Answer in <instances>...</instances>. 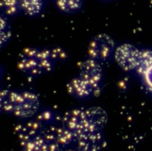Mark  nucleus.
Wrapping results in <instances>:
<instances>
[{
    "instance_id": "obj_1",
    "label": "nucleus",
    "mask_w": 152,
    "mask_h": 151,
    "mask_svg": "<svg viewBox=\"0 0 152 151\" xmlns=\"http://www.w3.org/2000/svg\"><path fill=\"white\" fill-rule=\"evenodd\" d=\"M56 51L52 49L27 48L23 50L20 57V65L24 70L39 73L50 68L52 61L57 58Z\"/></svg>"
},
{
    "instance_id": "obj_2",
    "label": "nucleus",
    "mask_w": 152,
    "mask_h": 151,
    "mask_svg": "<svg viewBox=\"0 0 152 151\" xmlns=\"http://www.w3.org/2000/svg\"><path fill=\"white\" fill-rule=\"evenodd\" d=\"M115 49L113 40L107 34H100L94 37L90 41L88 53L93 59L104 60L114 54Z\"/></svg>"
},
{
    "instance_id": "obj_3",
    "label": "nucleus",
    "mask_w": 152,
    "mask_h": 151,
    "mask_svg": "<svg viewBox=\"0 0 152 151\" xmlns=\"http://www.w3.org/2000/svg\"><path fill=\"white\" fill-rule=\"evenodd\" d=\"M140 49L129 43H124L116 47L114 57L121 68L126 71L135 69L138 61Z\"/></svg>"
},
{
    "instance_id": "obj_4",
    "label": "nucleus",
    "mask_w": 152,
    "mask_h": 151,
    "mask_svg": "<svg viewBox=\"0 0 152 151\" xmlns=\"http://www.w3.org/2000/svg\"><path fill=\"white\" fill-rule=\"evenodd\" d=\"M21 11L30 17L40 14L44 8L43 0H20Z\"/></svg>"
},
{
    "instance_id": "obj_5",
    "label": "nucleus",
    "mask_w": 152,
    "mask_h": 151,
    "mask_svg": "<svg viewBox=\"0 0 152 151\" xmlns=\"http://www.w3.org/2000/svg\"><path fill=\"white\" fill-rule=\"evenodd\" d=\"M83 0H55L56 8L66 14H72L79 11L83 7Z\"/></svg>"
},
{
    "instance_id": "obj_6",
    "label": "nucleus",
    "mask_w": 152,
    "mask_h": 151,
    "mask_svg": "<svg viewBox=\"0 0 152 151\" xmlns=\"http://www.w3.org/2000/svg\"><path fill=\"white\" fill-rule=\"evenodd\" d=\"M152 66V51L149 49H140L136 70L142 76Z\"/></svg>"
},
{
    "instance_id": "obj_7",
    "label": "nucleus",
    "mask_w": 152,
    "mask_h": 151,
    "mask_svg": "<svg viewBox=\"0 0 152 151\" xmlns=\"http://www.w3.org/2000/svg\"><path fill=\"white\" fill-rule=\"evenodd\" d=\"M1 8L5 16H14L21 11V1L20 0H1Z\"/></svg>"
},
{
    "instance_id": "obj_8",
    "label": "nucleus",
    "mask_w": 152,
    "mask_h": 151,
    "mask_svg": "<svg viewBox=\"0 0 152 151\" xmlns=\"http://www.w3.org/2000/svg\"><path fill=\"white\" fill-rule=\"evenodd\" d=\"M1 44L5 43L9 40L11 36V30L9 23L5 17H1Z\"/></svg>"
},
{
    "instance_id": "obj_9",
    "label": "nucleus",
    "mask_w": 152,
    "mask_h": 151,
    "mask_svg": "<svg viewBox=\"0 0 152 151\" xmlns=\"http://www.w3.org/2000/svg\"><path fill=\"white\" fill-rule=\"evenodd\" d=\"M142 76L147 87L152 92V66L150 67Z\"/></svg>"
},
{
    "instance_id": "obj_10",
    "label": "nucleus",
    "mask_w": 152,
    "mask_h": 151,
    "mask_svg": "<svg viewBox=\"0 0 152 151\" xmlns=\"http://www.w3.org/2000/svg\"><path fill=\"white\" fill-rule=\"evenodd\" d=\"M50 1H54V2H55V0H50Z\"/></svg>"
}]
</instances>
